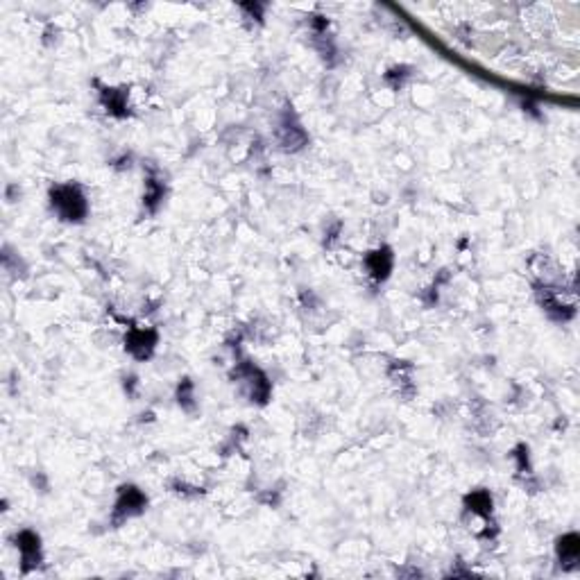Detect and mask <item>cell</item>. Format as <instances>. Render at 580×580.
<instances>
[{"label": "cell", "mask_w": 580, "mask_h": 580, "mask_svg": "<svg viewBox=\"0 0 580 580\" xmlns=\"http://www.w3.org/2000/svg\"><path fill=\"white\" fill-rule=\"evenodd\" d=\"M50 202L57 214H59L64 220H71V223H77V220L84 218L86 209H88L84 193H82V189L75 184H64V186L53 189Z\"/></svg>", "instance_id": "1"}, {"label": "cell", "mask_w": 580, "mask_h": 580, "mask_svg": "<svg viewBox=\"0 0 580 580\" xmlns=\"http://www.w3.org/2000/svg\"><path fill=\"white\" fill-rule=\"evenodd\" d=\"M145 508V496L138 492L136 487H122L120 489V499L116 503V510H113V519H127L132 514H138Z\"/></svg>", "instance_id": "2"}, {"label": "cell", "mask_w": 580, "mask_h": 580, "mask_svg": "<svg viewBox=\"0 0 580 580\" xmlns=\"http://www.w3.org/2000/svg\"><path fill=\"white\" fill-rule=\"evenodd\" d=\"M154 333L152 331H143V329H134L129 331L127 336V349L132 351L136 358H148L154 349Z\"/></svg>", "instance_id": "3"}, {"label": "cell", "mask_w": 580, "mask_h": 580, "mask_svg": "<svg viewBox=\"0 0 580 580\" xmlns=\"http://www.w3.org/2000/svg\"><path fill=\"white\" fill-rule=\"evenodd\" d=\"M367 270L374 277V279H386L392 270V254L390 250H379V252H372L370 256H367Z\"/></svg>", "instance_id": "4"}, {"label": "cell", "mask_w": 580, "mask_h": 580, "mask_svg": "<svg viewBox=\"0 0 580 580\" xmlns=\"http://www.w3.org/2000/svg\"><path fill=\"white\" fill-rule=\"evenodd\" d=\"M279 141H281V145H283L286 150H290V148L295 150V148H299V145L306 141V136L299 129V125H297L295 120L283 118L281 127H279Z\"/></svg>", "instance_id": "5"}, {"label": "cell", "mask_w": 580, "mask_h": 580, "mask_svg": "<svg viewBox=\"0 0 580 580\" xmlns=\"http://www.w3.org/2000/svg\"><path fill=\"white\" fill-rule=\"evenodd\" d=\"M558 555H560V560L565 562V565H574V562H578L580 540H578L576 533H569V535H565L558 542Z\"/></svg>", "instance_id": "6"}, {"label": "cell", "mask_w": 580, "mask_h": 580, "mask_svg": "<svg viewBox=\"0 0 580 580\" xmlns=\"http://www.w3.org/2000/svg\"><path fill=\"white\" fill-rule=\"evenodd\" d=\"M21 551H23V560L26 562H37L39 560V540H37V535H32V533H23L21 535Z\"/></svg>", "instance_id": "7"}, {"label": "cell", "mask_w": 580, "mask_h": 580, "mask_svg": "<svg viewBox=\"0 0 580 580\" xmlns=\"http://www.w3.org/2000/svg\"><path fill=\"white\" fill-rule=\"evenodd\" d=\"M145 186H148V193H145V207H148L150 211H154L157 209L159 200L163 198V186L159 184V179H154V177H150L148 182H145Z\"/></svg>", "instance_id": "8"}, {"label": "cell", "mask_w": 580, "mask_h": 580, "mask_svg": "<svg viewBox=\"0 0 580 580\" xmlns=\"http://www.w3.org/2000/svg\"><path fill=\"white\" fill-rule=\"evenodd\" d=\"M467 503H469V510H474V512H489V508H492V499H489V494L487 492H476V494H471L469 499H467Z\"/></svg>", "instance_id": "9"}]
</instances>
